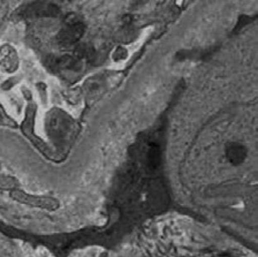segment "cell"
<instances>
[{"mask_svg": "<svg viewBox=\"0 0 258 257\" xmlns=\"http://www.w3.org/2000/svg\"><path fill=\"white\" fill-rule=\"evenodd\" d=\"M18 186V181L10 176L0 175V188L3 189H14Z\"/></svg>", "mask_w": 258, "mask_h": 257, "instance_id": "7", "label": "cell"}, {"mask_svg": "<svg viewBox=\"0 0 258 257\" xmlns=\"http://www.w3.org/2000/svg\"><path fill=\"white\" fill-rule=\"evenodd\" d=\"M76 54H78V57L80 58L90 59L92 57V54H94V49H92L91 46L87 45V44H84V45H80L78 49H76Z\"/></svg>", "mask_w": 258, "mask_h": 257, "instance_id": "6", "label": "cell"}, {"mask_svg": "<svg viewBox=\"0 0 258 257\" xmlns=\"http://www.w3.org/2000/svg\"><path fill=\"white\" fill-rule=\"evenodd\" d=\"M12 198L24 204L31 207H37L46 210H55L59 208L58 200L52 198H45V196H34L29 195L22 190L15 189L12 191Z\"/></svg>", "mask_w": 258, "mask_h": 257, "instance_id": "2", "label": "cell"}, {"mask_svg": "<svg viewBox=\"0 0 258 257\" xmlns=\"http://www.w3.org/2000/svg\"><path fill=\"white\" fill-rule=\"evenodd\" d=\"M73 122L63 112L55 110L51 113L50 120H48L47 131L51 138L55 139L56 141L60 140H64L66 136L70 135V132L72 131Z\"/></svg>", "mask_w": 258, "mask_h": 257, "instance_id": "1", "label": "cell"}, {"mask_svg": "<svg viewBox=\"0 0 258 257\" xmlns=\"http://www.w3.org/2000/svg\"><path fill=\"white\" fill-rule=\"evenodd\" d=\"M226 157L233 165H241L247 158V149L239 142L228 143L226 146Z\"/></svg>", "mask_w": 258, "mask_h": 257, "instance_id": "5", "label": "cell"}, {"mask_svg": "<svg viewBox=\"0 0 258 257\" xmlns=\"http://www.w3.org/2000/svg\"><path fill=\"white\" fill-rule=\"evenodd\" d=\"M0 66L4 70L13 73L19 67V57L16 51L11 45L0 47Z\"/></svg>", "mask_w": 258, "mask_h": 257, "instance_id": "4", "label": "cell"}, {"mask_svg": "<svg viewBox=\"0 0 258 257\" xmlns=\"http://www.w3.org/2000/svg\"><path fill=\"white\" fill-rule=\"evenodd\" d=\"M84 33V25L78 20H73L68 22L67 26L60 31L58 36V41L63 46H71L75 44L82 37Z\"/></svg>", "mask_w": 258, "mask_h": 257, "instance_id": "3", "label": "cell"}]
</instances>
